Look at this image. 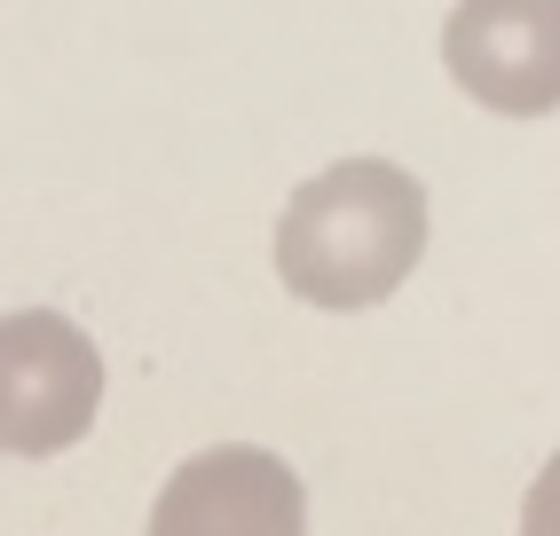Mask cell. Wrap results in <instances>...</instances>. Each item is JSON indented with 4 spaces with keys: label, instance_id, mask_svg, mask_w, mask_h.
<instances>
[{
    "label": "cell",
    "instance_id": "cell-1",
    "mask_svg": "<svg viewBox=\"0 0 560 536\" xmlns=\"http://www.w3.org/2000/svg\"><path fill=\"white\" fill-rule=\"evenodd\" d=\"M419 253H427V189L395 159H340L308 174L277 221V284L331 316L380 308L387 292H402Z\"/></svg>",
    "mask_w": 560,
    "mask_h": 536
},
{
    "label": "cell",
    "instance_id": "cell-2",
    "mask_svg": "<svg viewBox=\"0 0 560 536\" xmlns=\"http://www.w3.org/2000/svg\"><path fill=\"white\" fill-rule=\"evenodd\" d=\"M103 410V356L95 339L56 308L0 316V450L56 457Z\"/></svg>",
    "mask_w": 560,
    "mask_h": 536
},
{
    "label": "cell",
    "instance_id": "cell-3",
    "mask_svg": "<svg viewBox=\"0 0 560 536\" xmlns=\"http://www.w3.org/2000/svg\"><path fill=\"white\" fill-rule=\"evenodd\" d=\"M442 71L498 119L560 110V0H458L442 24Z\"/></svg>",
    "mask_w": 560,
    "mask_h": 536
},
{
    "label": "cell",
    "instance_id": "cell-4",
    "mask_svg": "<svg viewBox=\"0 0 560 536\" xmlns=\"http://www.w3.org/2000/svg\"><path fill=\"white\" fill-rule=\"evenodd\" d=\"M142 536H308V489L277 450L213 442L166 474Z\"/></svg>",
    "mask_w": 560,
    "mask_h": 536
},
{
    "label": "cell",
    "instance_id": "cell-5",
    "mask_svg": "<svg viewBox=\"0 0 560 536\" xmlns=\"http://www.w3.org/2000/svg\"><path fill=\"white\" fill-rule=\"evenodd\" d=\"M521 536H560V450L545 457V474L529 481V505H521Z\"/></svg>",
    "mask_w": 560,
    "mask_h": 536
}]
</instances>
